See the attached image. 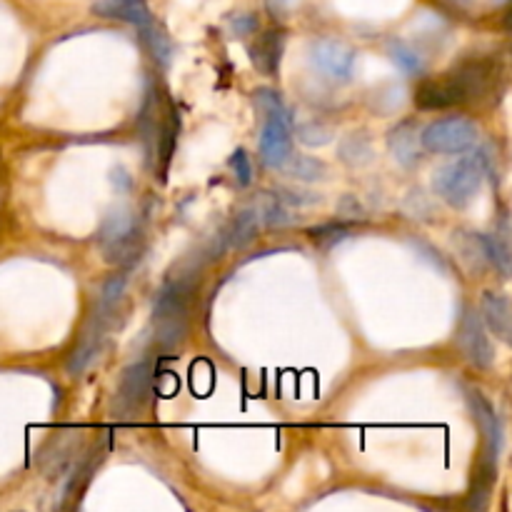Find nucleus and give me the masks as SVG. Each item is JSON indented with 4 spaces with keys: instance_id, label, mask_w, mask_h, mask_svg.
<instances>
[{
    "instance_id": "f257e3e1",
    "label": "nucleus",
    "mask_w": 512,
    "mask_h": 512,
    "mask_svg": "<svg viewBox=\"0 0 512 512\" xmlns=\"http://www.w3.org/2000/svg\"><path fill=\"white\" fill-rule=\"evenodd\" d=\"M190 295H193V278L190 275H175L155 298L153 323H155V340L160 348L170 350L183 343L188 333V308Z\"/></svg>"
},
{
    "instance_id": "f03ea898",
    "label": "nucleus",
    "mask_w": 512,
    "mask_h": 512,
    "mask_svg": "<svg viewBox=\"0 0 512 512\" xmlns=\"http://www.w3.org/2000/svg\"><path fill=\"white\" fill-rule=\"evenodd\" d=\"M255 105L265 113L263 135H260V155H263V163L268 168H280L288 160L290 143H293L290 115L273 90H258L255 93Z\"/></svg>"
},
{
    "instance_id": "7ed1b4c3",
    "label": "nucleus",
    "mask_w": 512,
    "mask_h": 512,
    "mask_svg": "<svg viewBox=\"0 0 512 512\" xmlns=\"http://www.w3.org/2000/svg\"><path fill=\"white\" fill-rule=\"evenodd\" d=\"M483 163H480L478 150L465 158L455 160V163L443 165L438 173L433 175V190L445 200V203L455 205V208H465L483 183Z\"/></svg>"
},
{
    "instance_id": "20e7f679",
    "label": "nucleus",
    "mask_w": 512,
    "mask_h": 512,
    "mask_svg": "<svg viewBox=\"0 0 512 512\" xmlns=\"http://www.w3.org/2000/svg\"><path fill=\"white\" fill-rule=\"evenodd\" d=\"M475 140H478V128L465 118L435 120L420 135V143H423L425 150L445 155L465 153L468 148H473Z\"/></svg>"
},
{
    "instance_id": "39448f33",
    "label": "nucleus",
    "mask_w": 512,
    "mask_h": 512,
    "mask_svg": "<svg viewBox=\"0 0 512 512\" xmlns=\"http://www.w3.org/2000/svg\"><path fill=\"white\" fill-rule=\"evenodd\" d=\"M150 388H153V365L148 360L130 365L123 373V378H120L118 393H115V415L118 418H133V415H138L140 408L148 403Z\"/></svg>"
},
{
    "instance_id": "423d86ee",
    "label": "nucleus",
    "mask_w": 512,
    "mask_h": 512,
    "mask_svg": "<svg viewBox=\"0 0 512 512\" xmlns=\"http://www.w3.org/2000/svg\"><path fill=\"white\" fill-rule=\"evenodd\" d=\"M315 68L333 80H350L355 70V50L340 40H318L310 50Z\"/></svg>"
},
{
    "instance_id": "0eeeda50",
    "label": "nucleus",
    "mask_w": 512,
    "mask_h": 512,
    "mask_svg": "<svg viewBox=\"0 0 512 512\" xmlns=\"http://www.w3.org/2000/svg\"><path fill=\"white\" fill-rule=\"evenodd\" d=\"M458 343L460 350H463L465 358L480 370H488L493 365V345H490L488 335L483 333V323H480L478 313L468 310L460 320V330H458Z\"/></svg>"
},
{
    "instance_id": "6e6552de",
    "label": "nucleus",
    "mask_w": 512,
    "mask_h": 512,
    "mask_svg": "<svg viewBox=\"0 0 512 512\" xmlns=\"http://www.w3.org/2000/svg\"><path fill=\"white\" fill-rule=\"evenodd\" d=\"M480 313H483L485 325L493 330L495 338H500L503 343H510L512 333V313H510V300L503 293H483L480 300Z\"/></svg>"
},
{
    "instance_id": "1a4fd4ad",
    "label": "nucleus",
    "mask_w": 512,
    "mask_h": 512,
    "mask_svg": "<svg viewBox=\"0 0 512 512\" xmlns=\"http://www.w3.org/2000/svg\"><path fill=\"white\" fill-rule=\"evenodd\" d=\"M470 405H473V413L478 418L480 428H483L485 440H488V448L493 460L498 458L500 450H503V425H500L498 415H495L493 405L478 393V390H470Z\"/></svg>"
},
{
    "instance_id": "9d476101",
    "label": "nucleus",
    "mask_w": 512,
    "mask_h": 512,
    "mask_svg": "<svg viewBox=\"0 0 512 512\" xmlns=\"http://www.w3.org/2000/svg\"><path fill=\"white\" fill-rule=\"evenodd\" d=\"M285 38L278 30H270V33L260 35L253 45H250V60H253L255 68L265 75H273L278 70L280 58H283Z\"/></svg>"
},
{
    "instance_id": "9b49d317",
    "label": "nucleus",
    "mask_w": 512,
    "mask_h": 512,
    "mask_svg": "<svg viewBox=\"0 0 512 512\" xmlns=\"http://www.w3.org/2000/svg\"><path fill=\"white\" fill-rule=\"evenodd\" d=\"M95 13L103 15V18L125 20V23L135 25L138 30L153 20L143 0H100V3H95Z\"/></svg>"
},
{
    "instance_id": "f8f14e48",
    "label": "nucleus",
    "mask_w": 512,
    "mask_h": 512,
    "mask_svg": "<svg viewBox=\"0 0 512 512\" xmlns=\"http://www.w3.org/2000/svg\"><path fill=\"white\" fill-rule=\"evenodd\" d=\"M258 225H260V215H258V208H255V203H253L250 208L240 210L238 218L233 220V225H230V228L220 235V250L243 248L245 243H250V240L255 238V233H258Z\"/></svg>"
},
{
    "instance_id": "ddd939ff",
    "label": "nucleus",
    "mask_w": 512,
    "mask_h": 512,
    "mask_svg": "<svg viewBox=\"0 0 512 512\" xmlns=\"http://www.w3.org/2000/svg\"><path fill=\"white\" fill-rule=\"evenodd\" d=\"M388 143L393 155L398 158V163L405 165V168H410V165H415L420 160V138L413 123L398 125V128L390 133Z\"/></svg>"
},
{
    "instance_id": "4468645a",
    "label": "nucleus",
    "mask_w": 512,
    "mask_h": 512,
    "mask_svg": "<svg viewBox=\"0 0 512 512\" xmlns=\"http://www.w3.org/2000/svg\"><path fill=\"white\" fill-rule=\"evenodd\" d=\"M78 448H80V433L60 435V438H55L53 445H50V453L43 455L45 475H58L60 470L68 468Z\"/></svg>"
},
{
    "instance_id": "2eb2a0df",
    "label": "nucleus",
    "mask_w": 512,
    "mask_h": 512,
    "mask_svg": "<svg viewBox=\"0 0 512 512\" xmlns=\"http://www.w3.org/2000/svg\"><path fill=\"white\" fill-rule=\"evenodd\" d=\"M480 243H483L485 258L488 263H493L500 270V275L508 278L510 275V243H508V225L503 220V233L493 235H480Z\"/></svg>"
},
{
    "instance_id": "dca6fc26",
    "label": "nucleus",
    "mask_w": 512,
    "mask_h": 512,
    "mask_svg": "<svg viewBox=\"0 0 512 512\" xmlns=\"http://www.w3.org/2000/svg\"><path fill=\"white\" fill-rule=\"evenodd\" d=\"M105 250V258L115 265H130L140 258L143 253V233L138 228L133 233L125 235L123 240H115V243L103 245Z\"/></svg>"
},
{
    "instance_id": "f3484780",
    "label": "nucleus",
    "mask_w": 512,
    "mask_h": 512,
    "mask_svg": "<svg viewBox=\"0 0 512 512\" xmlns=\"http://www.w3.org/2000/svg\"><path fill=\"white\" fill-rule=\"evenodd\" d=\"M255 208H258L260 220H263L268 228H280V225L295 223L293 213H290V205H285L283 200H280V195H260V198L255 200Z\"/></svg>"
},
{
    "instance_id": "a211bd4d",
    "label": "nucleus",
    "mask_w": 512,
    "mask_h": 512,
    "mask_svg": "<svg viewBox=\"0 0 512 512\" xmlns=\"http://www.w3.org/2000/svg\"><path fill=\"white\" fill-rule=\"evenodd\" d=\"M133 230H135L133 215H130L128 210H120V213L110 215V218L105 220L103 228H100V243L110 245L115 243V240H123L125 235L133 233Z\"/></svg>"
},
{
    "instance_id": "6ab92c4d",
    "label": "nucleus",
    "mask_w": 512,
    "mask_h": 512,
    "mask_svg": "<svg viewBox=\"0 0 512 512\" xmlns=\"http://www.w3.org/2000/svg\"><path fill=\"white\" fill-rule=\"evenodd\" d=\"M340 158L350 165H365L373 160V148L365 135H348L340 145Z\"/></svg>"
},
{
    "instance_id": "aec40b11",
    "label": "nucleus",
    "mask_w": 512,
    "mask_h": 512,
    "mask_svg": "<svg viewBox=\"0 0 512 512\" xmlns=\"http://www.w3.org/2000/svg\"><path fill=\"white\" fill-rule=\"evenodd\" d=\"M283 165H288V173L298 180L325 178V165L318 158H310V155H293V158L288 155Z\"/></svg>"
},
{
    "instance_id": "412c9836",
    "label": "nucleus",
    "mask_w": 512,
    "mask_h": 512,
    "mask_svg": "<svg viewBox=\"0 0 512 512\" xmlns=\"http://www.w3.org/2000/svg\"><path fill=\"white\" fill-rule=\"evenodd\" d=\"M140 33H143L145 43H148L150 53L155 55V60H158V63H163V65H168L173 48H170V43H168V38H165L163 30H160L158 25H155V20H150V23L145 25V28H140Z\"/></svg>"
},
{
    "instance_id": "4be33fe9",
    "label": "nucleus",
    "mask_w": 512,
    "mask_h": 512,
    "mask_svg": "<svg viewBox=\"0 0 512 512\" xmlns=\"http://www.w3.org/2000/svg\"><path fill=\"white\" fill-rule=\"evenodd\" d=\"M390 58H393V63L398 65L403 73L408 75H418L420 70H423V58H420L418 53H415L410 45L400 43V40H395V43H390Z\"/></svg>"
},
{
    "instance_id": "5701e85b",
    "label": "nucleus",
    "mask_w": 512,
    "mask_h": 512,
    "mask_svg": "<svg viewBox=\"0 0 512 512\" xmlns=\"http://www.w3.org/2000/svg\"><path fill=\"white\" fill-rule=\"evenodd\" d=\"M458 248H460V255L465 258V263H468V268L473 270H480L485 265V250H483V243H480V235H460L458 238Z\"/></svg>"
},
{
    "instance_id": "b1692460",
    "label": "nucleus",
    "mask_w": 512,
    "mask_h": 512,
    "mask_svg": "<svg viewBox=\"0 0 512 512\" xmlns=\"http://www.w3.org/2000/svg\"><path fill=\"white\" fill-rule=\"evenodd\" d=\"M310 238L318 245H323V248H330V245L348 238V228H340V225H323V228L310 230Z\"/></svg>"
},
{
    "instance_id": "393cba45",
    "label": "nucleus",
    "mask_w": 512,
    "mask_h": 512,
    "mask_svg": "<svg viewBox=\"0 0 512 512\" xmlns=\"http://www.w3.org/2000/svg\"><path fill=\"white\" fill-rule=\"evenodd\" d=\"M300 140L308 145H325L330 138H333V133H330L328 125L323 123H305L303 128H300Z\"/></svg>"
},
{
    "instance_id": "a878e982",
    "label": "nucleus",
    "mask_w": 512,
    "mask_h": 512,
    "mask_svg": "<svg viewBox=\"0 0 512 512\" xmlns=\"http://www.w3.org/2000/svg\"><path fill=\"white\" fill-rule=\"evenodd\" d=\"M230 168H233L235 178H238L240 185H248L250 183V163H248V155H245V150H235L233 158H230Z\"/></svg>"
},
{
    "instance_id": "bb28decb",
    "label": "nucleus",
    "mask_w": 512,
    "mask_h": 512,
    "mask_svg": "<svg viewBox=\"0 0 512 512\" xmlns=\"http://www.w3.org/2000/svg\"><path fill=\"white\" fill-rule=\"evenodd\" d=\"M338 213L343 215V218H350V220H363L365 218L363 203H360V200L355 198V195H345V198L340 200Z\"/></svg>"
},
{
    "instance_id": "cd10ccee",
    "label": "nucleus",
    "mask_w": 512,
    "mask_h": 512,
    "mask_svg": "<svg viewBox=\"0 0 512 512\" xmlns=\"http://www.w3.org/2000/svg\"><path fill=\"white\" fill-rule=\"evenodd\" d=\"M255 28H258L255 15H235V18L230 20V30H233V35H248L253 33Z\"/></svg>"
}]
</instances>
